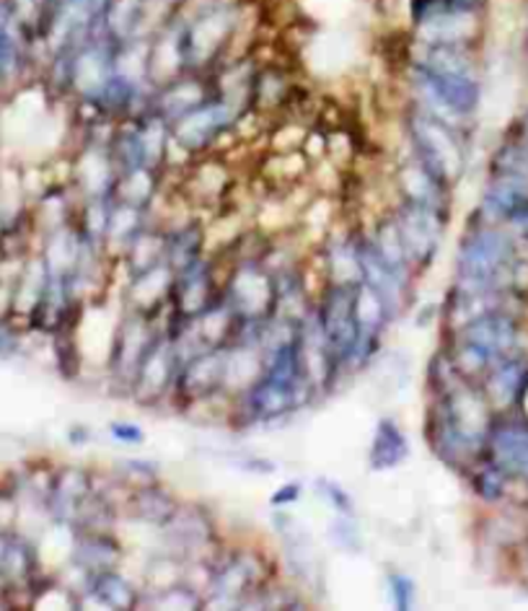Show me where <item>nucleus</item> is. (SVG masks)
<instances>
[{"instance_id": "nucleus-1", "label": "nucleus", "mask_w": 528, "mask_h": 611, "mask_svg": "<svg viewBox=\"0 0 528 611\" xmlns=\"http://www.w3.org/2000/svg\"><path fill=\"white\" fill-rule=\"evenodd\" d=\"M489 428H493V407L487 397L461 382L453 389L435 394L428 407L425 441L443 464L453 469H472L485 457Z\"/></svg>"}, {"instance_id": "nucleus-2", "label": "nucleus", "mask_w": 528, "mask_h": 611, "mask_svg": "<svg viewBox=\"0 0 528 611\" xmlns=\"http://www.w3.org/2000/svg\"><path fill=\"white\" fill-rule=\"evenodd\" d=\"M401 78L407 88V104L428 111L459 132H468L477 119L482 96H485L482 71H451L405 60Z\"/></svg>"}, {"instance_id": "nucleus-3", "label": "nucleus", "mask_w": 528, "mask_h": 611, "mask_svg": "<svg viewBox=\"0 0 528 611\" xmlns=\"http://www.w3.org/2000/svg\"><path fill=\"white\" fill-rule=\"evenodd\" d=\"M518 265L516 238L497 226L479 223L468 228L456 251V282L453 288L468 293H505L513 290Z\"/></svg>"}, {"instance_id": "nucleus-4", "label": "nucleus", "mask_w": 528, "mask_h": 611, "mask_svg": "<svg viewBox=\"0 0 528 611\" xmlns=\"http://www.w3.org/2000/svg\"><path fill=\"white\" fill-rule=\"evenodd\" d=\"M520 353L518 350V322L505 309H493L472 322L451 332V361L461 378L474 382L489 371V365L500 357Z\"/></svg>"}, {"instance_id": "nucleus-5", "label": "nucleus", "mask_w": 528, "mask_h": 611, "mask_svg": "<svg viewBox=\"0 0 528 611\" xmlns=\"http://www.w3.org/2000/svg\"><path fill=\"white\" fill-rule=\"evenodd\" d=\"M405 138L409 146V159L418 161L422 169H428L438 182L451 184L464 174L466 151L464 138L466 132H459L451 125L428 115L412 104L405 109Z\"/></svg>"}, {"instance_id": "nucleus-6", "label": "nucleus", "mask_w": 528, "mask_h": 611, "mask_svg": "<svg viewBox=\"0 0 528 611\" xmlns=\"http://www.w3.org/2000/svg\"><path fill=\"white\" fill-rule=\"evenodd\" d=\"M358 286L326 282L322 290V301L316 303L319 324H322L326 347H330L337 376L347 374L355 345H358L360 324L358 314H355V290H358Z\"/></svg>"}, {"instance_id": "nucleus-7", "label": "nucleus", "mask_w": 528, "mask_h": 611, "mask_svg": "<svg viewBox=\"0 0 528 611\" xmlns=\"http://www.w3.org/2000/svg\"><path fill=\"white\" fill-rule=\"evenodd\" d=\"M311 394L309 384H290L262 374L249 389L236 394L234 415L241 425H272L306 407Z\"/></svg>"}, {"instance_id": "nucleus-8", "label": "nucleus", "mask_w": 528, "mask_h": 611, "mask_svg": "<svg viewBox=\"0 0 528 611\" xmlns=\"http://www.w3.org/2000/svg\"><path fill=\"white\" fill-rule=\"evenodd\" d=\"M241 115L244 111H239L234 104L213 92L205 101H200L195 109L184 111L180 119L171 122V138H174V143L184 148L190 156L205 153L211 151L213 146H218L220 138L234 132L236 119Z\"/></svg>"}, {"instance_id": "nucleus-9", "label": "nucleus", "mask_w": 528, "mask_h": 611, "mask_svg": "<svg viewBox=\"0 0 528 611\" xmlns=\"http://www.w3.org/2000/svg\"><path fill=\"white\" fill-rule=\"evenodd\" d=\"M391 215L399 228L401 244H405L412 270H428V267L435 262L438 251H441L445 223H449V211L433 205L405 203V200H401L399 207Z\"/></svg>"}, {"instance_id": "nucleus-10", "label": "nucleus", "mask_w": 528, "mask_h": 611, "mask_svg": "<svg viewBox=\"0 0 528 611\" xmlns=\"http://www.w3.org/2000/svg\"><path fill=\"white\" fill-rule=\"evenodd\" d=\"M223 298L236 311L239 322H262L274 311V278L262 262L247 259L228 278Z\"/></svg>"}, {"instance_id": "nucleus-11", "label": "nucleus", "mask_w": 528, "mask_h": 611, "mask_svg": "<svg viewBox=\"0 0 528 611\" xmlns=\"http://www.w3.org/2000/svg\"><path fill=\"white\" fill-rule=\"evenodd\" d=\"M223 374H226V347L203 350L190 361L180 363L171 392L187 405L207 401L218 394H226L223 392Z\"/></svg>"}, {"instance_id": "nucleus-12", "label": "nucleus", "mask_w": 528, "mask_h": 611, "mask_svg": "<svg viewBox=\"0 0 528 611\" xmlns=\"http://www.w3.org/2000/svg\"><path fill=\"white\" fill-rule=\"evenodd\" d=\"M176 368H180V357H176L174 340H171V332H163L155 337L153 347L148 350L143 363L136 371L130 392L136 394L138 401L155 405L174 386Z\"/></svg>"}, {"instance_id": "nucleus-13", "label": "nucleus", "mask_w": 528, "mask_h": 611, "mask_svg": "<svg viewBox=\"0 0 528 611\" xmlns=\"http://www.w3.org/2000/svg\"><path fill=\"white\" fill-rule=\"evenodd\" d=\"M528 207V176L516 171H493L482 192L479 213L489 223H513Z\"/></svg>"}, {"instance_id": "nucleus-14", "label": "nucleus", "mask_w": 528, "mask_h": 611, "mask_svg": "<svg viewBox=\"0 0 528 611\" xmlns=\"http://www.w3.org/2000/svg\"><path fill=\"white\" fill-rule=\"evenodd\" d=\"M482 394H485L489 407L508 409L524 399L528 389V357L524 353H510L500 361L489 365V371L482 376Z\"/></svg>"}, {"instance_id": "nucleus-15", "label": "nucleus", "mask_w": 528, "mask_h": 611, "mask_svg": "<svg viewBox=\"0 0 528 611\" xmlns=\"http://www.w3.org/2000/svg\"><path fill=\"white\" fill-rule=\"evenodd\" d=\"M485 457L508 476L528 480V425L493 422L487 436Z\"/></svg>"}, {"instance_id": "nucleus-16", "label": "nucleus", "mask_w": 528, "mask_h": 611, "mask_svg": "<svg viewBox=\"0 0 528 611\" xmlns=\"http://www.w3.org/2000/svg\"><path fill=\"white\" fill-rule=\"evenodd\" d=\"M412 453V446H409V436L405 428L394 420V417H381L376 422L374 436H370L368 457L366 464L374 474L391 472V469H399Z\"/></svg>"}, {"instance_id": "nucleus-17", "label": "nucleus", "mask_w": 528, "mask_h": 611, "mask_svg": "<svg viewBox=\"0 0 528 611\" xmlns=\"http://www.w3.org/2000/svg\"><path fill=\"white\" fill-rule=\"evenodd\" d=\"M73 565L84 568L86 572H107L117 570L122 562V547L115 536L107 534V528H86L84 534L73 542Z\"/></svg>"}, {"instance_id": "nucleus-18", "label": "nucleus", "mask_w": 528, "mask_h": 611, "mask_svg": "<svg viewBox=\"0 0 528 611\" xmlns=\"http://www.w3.org/2000/svg\"><path fill=\"white\" fill-rule=\"evenodd\" d=\"M171 288H174V267L169 262L155 265L140 275H132L128 286L130 311L151 317L159 306H163V301H169Z\"/></svg>"}, {"instance_id": "nucleus-19", "label": "nucleus", "mask_w": 528, "mask_h": 611, "mask_svg": "<svg viewBox=\"0 0 528 611\" xmlns=\"http://www.w3.org/2000/svg\"><path fill=\"white\" fill-rule=\"evenodd\" d=\"M176 508H180V503L166 490L159 487V482L146 484V487H132L128 511L132 518L143 521V524H153L161 528Z\"/></svg>"}, {"instance_id": "nucleus-20", "label": "nucleus", "mask_w": 528, "mask_h": 611, "mask_svg": "<svg viewBox=\"0 0 528 611\" xmlns=\"http://www.w3.org/2000/svg\"><path fill=\"white\" fill-rule=\"evenodd\" d=\"M21 65V17L11 0H0V81H9Z\"/></svg>"}, {"instance_id": "nucleus-21", "label": "nucleus", "mask_w": 528, "mask_h": 611, "mask_svg": "<svg viewBox=\"0 0 528 611\" xmlns=\"http://www.w3.org/2000/svg\"><path fill=\"white\" fill-rule=\"evenodd\" d=\"M155 192H159V182H155L153 169H130L122 171L115 182V192H111V200L125 205H136L148 211L153 203Z\"/></svg>"}, {"instance_id": "nucleus-22", "label": "nucleus", "mask_w": 528, "mask_h": 611, "mask_svg": "<svg viewBox=\"0 0 528 611\" xmlns=\"http://www.w3.org/2000/svg\"><path fill=\"white\" fill-rule=\"evenodd\" d=\"M125 262H128L132 275H140L151 267L166 262V234L155 228H143L132 238L130 247L125 249Z\"/></svg>"}, {"instance_id": "nucleus-23", "label": "nucleus", "mask_w": 528, "mask_h": 611, "mask_svg": "<svg viewBox=\"0 0 528 611\" xmlns=\"http://www.w3.org/2000/svg\"><path fill=\"white\" fill-rule=\"evenodd\" d=\"M91 593L101 601L107 609H132L138 607V591L128 578L122 576L120 568L96 572L91 578Z\"/></svg>"}, {"instance_id": "nucleus-24", "label": "nucleus", "mask_w": 528, "mask_h": 611, "mask_svg": "<svg viewBox=\"0 0 528 611\" xmlns=\"http://www.w3.org/2000/svg\"><path fill=\"white\" fill-rule=\"evenodd\" d=\"M505 480L508 474L500 472L493 461H485V464L472 467V487L485 503H497L505 495Z\"/></svg>"}, {"instance_id": "nucleus-25", "label": "nucleus", "mask_w": 528, "mask_h": 611, "mask_svg": "<svg viewBox=\"0 0 528 611\" xmlns=\"http://www.w3.org/2000/svg\"><path fill=\"white\" fill-rule=\"evenodd\" d=\"M326 534H330V542L337 549H342V553H349V555L363 553V532H360L358 516H342V513H337V516L332 518L330 532Z\"/></svg>"}, {"instance_id": "nucleus-26", "label": "nucleus", "mask_w": 528, "mask_h": 611, "mask_svg": "<svg viewBox=\"0 0 528 611\" xmlns=\"http://www.w3.org/2000/svg\"><path fill=\"white\" fill-rule=\"evenodd\" d=\"M386 593H389L394 609H412L418 603V580L409 576L407 570H386Z\"/></svg>"}, {"instance_id": "nucleus-27", "label": "nucleus", "mask_w": 528, "mask_h": 611, "mask_svg": "<svg viewBox=\"0 0 528 611\" xmlns=\"http://www.w3.org/2000/svg\"><path fill=\"white\" fill-rule=\"evenodd\" d=\"M316 495L330 505L334 513H342V516H358V505H355V497L349 495V490L342 487L337 480L332 476H319L316 480Z\"/></svg>"}, {"instance_id": "nucleus-28", "label": "nucleus", "mask_w": 528, "mask_h": 611, "mask_svg": "<svg viewBox=\"0 0 528 611\" xmlns=\"http://www.w3.org/2000/svg\"><path fill=\"white\" fill-rule=\"evenodd\" d=\"M117 474L125 476L132 487H146L159 482V464L148 459H122L117 461Z\"/></svg>"}, {"instance_id": "nucleus-29", "label": "nucleus", "mask_w": 528, "mask_h": 611, "mask_svg": "<svg viewBox=\"0 0 528 611\" xmlns=\"http://www.w3.org/2000/svg\"><path fill=\"white\" fill-rule=\"evenodd\" d=\"M109 436L111 441L120 446H143L146 443V430L138 422L130 420H115L109 422Z\"/></svg>"}, {"instance_id": "nucleus-30", "label": "nucleus", "mask_w": 528, "mask_h": 611, "mask_svg": "<svg viewBox=\"0 0 528 611\" xmlns=\"http://www.w3.org/2000/svg\"><path fill=\"white\" fill-rule=\"evenodd\" d=\"M301 495H303V482H299V480L285 482L274 490L270 497V505L272 508H290V505H295L301 501Z\"/></svg>"}, {"instance_id": "nucleus-31", "label": "nucleus", "mask_w": 528, "mask_h": 611, "mask_svg": "<svg viewBox=\"0 0 528 611\" xmlns=\"http://www.w3.org/2000/svg\"><path fill=\"white\" fill-rule=\"evenodd\" d=\"M510 226H513V228H516V231H518V234H520V236H524V238H526V242H528V207H526V211H524V213H520V215H518V218H516V221H513V223H510Z\"/></svg>"}, {"instance_id": "nucleus-32", "label": "nucleus", "mask_w": 528, "mask_h": 611, "mask_svg": "<svg viewBox=\"0 0 528 611\" xmlns=\"http://www.w3.org/2000/svg\"><path fill=\"white\" fill-rule=\"evenodd\" d=\"M520 140H526V143H528V111L524 117H520Z\"/></svg>"}, {"instance_id": "nucleus-33", "label": "nucleus", "mask_w": 528, "mask_h": 611, "mask_svg": "<svg viewBox=\"0 0 528 611\" xmlns=\"http://www.w3.org/2000/svg\"><path fill=\"white\" fill-rule=\"evenodd\" d=\"M526 57H528V40H526Z\"/></svg>"}]
</instances>
